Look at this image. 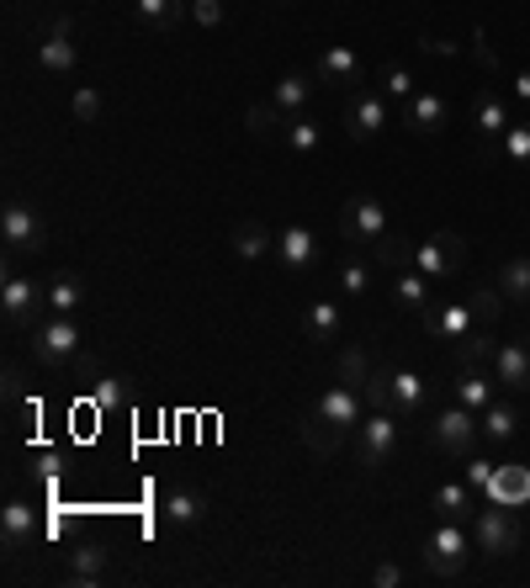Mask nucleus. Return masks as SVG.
<instances>
[{"label":"nucleus","mask_w":530,"mask_h":588,"mask_svg":"<svg viewBox=\"0 0 530 588\" xmlns=\"http://www.w3.org/2000/svg\"><path fill=\"white\" fill-rule=\"evenodd\" d=\"M0 313H5V329L11 334H27L43 313H48V287L22 276L16 265H5V281H0Z\"/></svg>","instance_id":"obj_1"},{"label":"nucleus","mask_w":530,"mask_h":588,"mask_svg":"<svg viewBox=\"0 0 530 588\" xmlns=\"http://www.w3.org/2000/svg\"><path fill=\"white\" fill-rule=\"evenodd\" d=\"M27 340H32V360L37 366H69V360H80V329H75L69 313H43L27 329Z\"/></svg>","instance_id":"obj_2"},{"label":"nucleus","mask_w":530,"mask_h":588,"mask_svg":"<svg viewBox=\"0 0 530 588\" xmlns=\"http://www.w3.org/2000/svg\"><path fill=\"white\" fill-rule=\"evenodd\" d=\"M520 520H515V509H504V503H488V509H477L472 514V546L483 552V557H515L520 552Z\"/></svg>","instance_id":"obj_3"},{"label":"nucleus","mask_w":530,"mask_h":588,"mask_svg":"<svg viewBox=\"0 0 530 588\" xmlns=\"http://www.w3.org/2000/svg\"><path fill=\"white\" fill-rule=\"evenodd\" d=\"M393 451H398V413L393 409H372L361 419V430H355V456H361V467L377 471L393 462Z\"/></svg>","instance_id":"obj_4"},{"label":"nucleus","mask_w":530,"mask_h":588,"mask_svg":"<svg viewBox=\"0 0 530 588\" xmlns=\"http://www.w3.org/2000/svg\"><path fill=\"white\" fill-rule=\"evenodd\" d=\"M340 234H345V244H351L355 255H366V249L387 234L383 202H377V197H351V202L340 207Z\"/></svg>","instance_id":"obj_5"},{"label":"nucleus","mask_w":530,"mask_h":588,"mask_svg":"<svg viewBox=\"0 0 530 588\" xmlns=\"http://www.w3.org/2000/svg\"><path fill=\"white\" fill-rule=\"evenodd\" d=\"M0 238H5V260L43 255V218H37L27 202H5V212H0Z\"/></svg>","instance_id":"obj_6"},{"label":"nucleus","mask_w":530,"mask_h":588,"mask_svg":"<svg viewBox=\"0 0 530 588\" xmlns=\"http://www.w3.org/2000/svg\"><path fill=\"white\" fill-rule=\"evenodd\" d=\"M467 552H472V541L462 535V520H445V525L430 530V541H424V567H430L435 578H462Z\"/></svg>","instance_id":"obj_7"},{"label":"nucleus","mask_w":530,"mask_h":588,"mask_svg":"<svg viewBox=\"0 0 530 588\" xmlns=\"http://www.w3.org/2000/svg\"><path fill=\"white\" fill-rule=\"evenodd\" d=\"M483 435V419L467 409V403H451V409L435 413V424H430V441L441 445L445 456H467L472 445Z\"/></svg>","instance_id":"obj_8"},{"label":"nucleus","mask_w":530,"mask_h":588,"mask_svg":"<svg viewBox=\"0 0 530 588\" xmlns=\"http://www.w3.org/2000/svg\"><path fill=\"white\" fill-rule=\"evenodd\" d=\"M387 127V96L383 90H345V133H351L355 144H366V138H377Z\"/></svg>","instance_id":"obj_9"},{"label":"nucleus","mask_w":530,"mask_h":588,"mask_svg":"<svg viewBox=\"0 0 530 588\" xmlns=\"http://www.w3.org/2000/svg\"><path fill=\"white\" fill-rule=\"evenodd\" d=\"M398 118H404V127H409V133L435 138L445 122H451V101H445L441 90H413L409 101H404V112H398Z\"/></svg>","instance_id":"obj_10"},{"label":"nucleus","mask_w":530,"mask_h":588,"mask_svg":"<svg viewBox=\"0 0 530 588\" xmlns=\"http://www.w3.org/2000/svg\"><path fill=\"white\" fill-rule=\"evenodd\" d=\"M319 413H324L329 424H340L345 435L351 430H361V419H366V392L351 382H340V387H329L324 398H319Z\"/></svg>","instance_id":"obj_11"},{"label":"nucleus","mask_w":530,"mask_h":588,"mask_svg":"<svg viewBox=\"0 0 530 588\" xmlns=\"http://www.w3.org/2000/svg\"><path fill=\"white\" fill-rule=\"evenodd\" d=\"M313 75L324 80V86H334V90H355L361 80H366V64L355 59L345 43H334V48H324L319 54V64H313Z\"/></svg>","instance_id":"obj_12"},{"label":"nucleus","mask_w":530,"mask_h":588,"mask_svg":"<svg viewBox=\"0 0 530 588\" xmlns=\"http://www.w3.org/2000/svg\"><path fill=\"white\" fill-rule=\"evenodd\" d=\"M75 59H80V48H75V22L59 16V22L48 27V37H43V48H37V64H43L48 75H69Z\"/></svg>","instance_id":"obj_13"},{"label":"nucleus","mask_w":530,"mask_h":588,"mask_svg":"<svg viewBox=\"0 0 530 588\" xmlns=\"http://www.w3.org/2000/svg\"><path fill=\"white\" fill-rule=\"evenodd\" d=\"M483 499L504 503V509H520V503H530V467H520V462H504V467H494L488 488H483Z\"/></svg>","instance_id":"obj_14"},{"label":"nucleus","mask_w":530,"mask_h":588,"mask_svg":"<svg viewBox=\"0 0 530 588\" xmlns=\"http://www.w3.org/2000/svg\"><path fill=\"white\" fill-rule=\"evenodd\" d=\"M270 255L287 265V270H308V265L319 260V234L302 229V223H287V229L276 234V249H270Z\"/></svg>","instance_id":"obj_15"},{"label":"nucleus","mask_w":530,"mask_h":588,"mask_svg":"<svg viewBox=\"0 0 530 588\" xmlns=\"http://www.w3.org/2000/svg\"><path fill=\"white\" fill-rule=\"evenodd\" d=\"M494 377L509 392H530V340H509L494 351Z\"/></svg>","instance_id":"obj_16"},{"label":"nucleus","mask_w":530,"mask_h":588,"mask_svg":"<svg viewBox=\"0 0 530 588\" xmlns=\"http://www.w3.org/2000/svg\"><path fill=\"white\" fill-rule=\"evenodd\" d=\"M424 329L435 340H467L472 329H477V319H472L467 302H430L424 308Z\"/></svg>","instance_id":"obj_17"},{"label":"nucleus","mask_w":530,"mask_h":588,"mask_svg":"<svg viewBox=\"0 0 530 588\" xmlns=\"http://www.w3.org/2000/svg\"><path fill=\"white\" fill-rule=\"evenodd\" d=\"M32 530H37V514H32V503L11 499L5 509H0V541H5V552H11V557L32 546Z\"/></svg>","instance_id":"obj_18"},{"label":"nucleus","mask_w":530,"mask_h":588,"mask_svg":"<svg viewBox=\"0 0 530 588\" xmlns=\"http://www.w3.org/2000/svg\"><path fill=\"white\" fill-rule=\"evenodd\" d=\"M165 520L176 530H197L207 520V499L191 488V482H176V488L165 493Z\"/></svg>","instance_id":"obj_19"},{"label":"nucleus","mask_w":530,"mask_h":588,"mask_svg":"<svg viewBox=\"0 0 530 588\" xmlns=\"http://www.w3.org/2000/svg\"><path fill=\"white\" fill-rule=\"evenodd\" d=\"M107 562H112V552H107L101 541L75 546V552H69V584H80V588L101 584V578H107Z\"/></svg>","instance_id":"obj_20"},{"label":"nucleus","mask_w":530,"mask_h":588,"mask_svg":"<svg viewBox=\"0 0 530 588\" xmlns=\"http://www.w3.org/2000/svg\"><path fill=\"white\" fill-rule=\"evenodd\" d=\"M472 127L483 138H504L509 133V107L499 101V90H477L472 96Z\"/></svg>","instance_id":"obj_21"},{"label":"nucleus","mask_w":530,"mask_h":588,"mask_svg":"<svg viewBox=\"0 0 530 588\" xmlns=\"http://www.w3.org/2000/svg\"><path fill=\"white\" fill-rule=\"evenodd\" d=\"M456 403H467L472 413H483L488 403H499V398H494V377H488L483 366H462V377H456Z\"/></svg>","instance_id":"obj_22"},{"label":"nucleus","mask_w":530,"mask_h":588,"mask_svg":"<svg viewBox=\"0 0 530 588\" xmlns=\"http://www.w3.org/2000/svg\"><path fill=\"white\" fill-rule=\"evenodd\" d=\"M186 11H191L186 0H133V16H139V27H148V32H170Z\"/></svg>","instance_id":"obj_23"},{"label":"nucleus","mask_w":530,"mask_h":588,"mask_svg":"<svg viewBox=\"0 0 530 588\" xmlns=\"http://www.w3.org/2000/svg\"><path fill=\"white\" fill-rule=\"evenodd\" d=\"M393 302L398 308H409V313H424L430 308V276L409 265V270H398V281H393Z\"/></svg>","instance_id":"obj_24"},{"label":"nucleus","mask_w":530,"mask_h":588,"mask_svg":"<svg viewBox=\"0 0 530 588\" xmlns=\"http://www.w3.org/2000/svg\"><path fill=\"white\" fill-rule=\"evenodd\" d=\"M302 441H308V451H319V456H334V451H340V445L351 441V435H345L340 424H329L324 413L313 409L308 419H302Z\"/></svg>","instance_id":"obj_25"},{"label":"nucleus","mask_w":530,"mask_h":588,"mask_svg":"<svg viewBox=\"0 0 530 588\" xmlns=\"http://www.w3.org/2000/svg\"><path fill=\"white\" fill-rule=\"evenodd\" d=\"M281 138H287V148H292V154H313V148L324 144V122L308 118V112H297V118L281 122Z\"/></svg>","instance_id":"obj_26"},{"label":"nucleus","mask_w":530,"mask_h":588,"mask_svg":"<svg viewBox=\"0 0 530 588\" xmlns=\"http://www.w3.org/2000/svg\"><path fill=\"white\" fill-rule=\"evenodd\" d=\"M430 398V382L419 371H393V413H419Z\"/></svg>","instance_id":"obj_27"},{"label":"nucleus","mask_w":530,"mask_h":588,"mask_svg":"<svg viewBox=\"0 0 530 588\" xmlns=\"http://www.w3.org/2000/svg\"><path fill=\"white\" fill-rule=\"evenodd\" d=\"M308 96H313V80H308V75H281V80H276V90H270V101L281 107V118L308 112Z\"/></svg>","instance_id":"obj_28"},{"label":"nucleus","mask_w":530,"mask_h":588,"mask_svg":"<svg viewBox=\"0 0 530 588\" xmlns=\"http://www.w3.org/2000/svg\"><path fill=\"white\" fill-rule=\"evenodd\" d=\"M472 503H477V493H472L467 482H445V488H435V514H441V520H472V514H477Z\"/></svg>","instance_id":"obj_29"},{"label":"nucleus","mask_w":530,"mask_h":588,"mask_svg":"<svg viewBox=\"0 0 530 588\" xmlns=\"http://www.w3.org/2000/svg\"><path fill=\"white\" fill-rule=\"evenodd\" d=\"M80 302H86V281H80V276L64 270V276L48 281V313H75Z\"/></svg>","instance_id":"obj_30"},{"label":"nucleus","mask_w":530,"mask_h":588,"mask_svg":"<svg viewBox=\"0 0 530 588\" xmlns=\"http://www.w3.org/2000/svg\"><path fill=\"white\" fill-rule=\"evenodd\" d=\"M133 398H139L133 377H96V409H133Z\"/></svg>","instance_id":"obj_31"},{"label":"nucleus","mask_w":530,"mask_h":588,"mask_svg":"<svg viewBox=\"0 0 530 588\" xmlns=\"http://www.w3.org/2000/svg\"><path fill=\"white\" fill-rule=\"evenodd\" d=\"M302 329H308V340H313V345L340 340V308H334V302H313V308H308V319H302Z\"/></svg>","instance_id":"obj_32"},{"label":"nucleus","mask_w":530,"mask_h":588,"mask_svg":"<svg viewBox=\"0 0 530 588\" xmlns=\"http://www.w3.org/2000/svg\"><path fill=\"white\" fill-rule=\"evenodd\" d=\"M366 255H372V265H383V270H409V265H413V244H409V238L383 234L372 249H366Z\"/></svg>","instance_id":"obj_33"},{"label":"nucleus","mask_w":530,"mask_h":588,"mask_svg":"<svg viewBox=\"0 0 530 588\" xmlns=\"http://www.w3.org/2000/svg\"><path fill=\"white\" fill-rule=\"evenodd\" d=\"M270 249H276V238L265 234V229L255 223V218H250V223H239V229H234V255H239V260H261V255H270Z\"/></svg>","instance_id":"obj_34"},{"label":"nucleus","mask_w":530,"mask_h":588,"mask_svg":"<svg viewBox=\"0 0 530 588\" xmlns=\"http://www.w3.org/2000/svg\"><path fill=\"white\" fill-rule=\"evenodd\" d=\"M499 292L515 302H530V255H509L499 270Z\"/></svg>","instance_id":"obj_35"},{"label":"nucleus","mask_w":530,"mask_h":588,"mask_svg":"<svg viewBox=\"0 0 530 588\" xmlns=\"http://www.w3.org/2000/svg\"><path fill=\"white\" fill-rule=\"evenodd\" d=\"M515 430H520V413L509 409V403H488L483 409V435L488 441H515Z\"/></svg>","instance_id":"obj_36"},{"label":"nucleus","mask_w":530,"mask_h":588,"mask_svg":"<svg viewBox=\"0 0 530 588\" xmlns=\"http://www.w3.org/2000/svg\"><path fill=\"white\" fill-rule=\"evenodd\" d=\"M413 265H419V270H424L430 281H445V276H456V265H451V255H445V249L435 244V238L413 249Z\"/></svg>","instance_id":"obj_37"},{"label":"nucleus","mask_w":530,"mask_h":588,"mask_svg":"<svg viewBox=\"0 0 530 588\" xmlns=\"http://www.w3.org/2000/svg\"><path fill=\"white\" fill-rule=\"evenodd\" d=\"M340 292H345V297H366V292H372V265L361 260V255H351V260L340 265Z\"/></svg>","instance_id":"obj_38"},{"label":"nucleus","mask_w":530,"mask_h":588,"mask_svg":"<svg viewBox=\"0 0 530 588\" xmlns=\"http://www.w3.org/2000/svg\"><path fill=\"white\" fill-rule=\"evenodd\" d=\"M377 90H383V96H393V101H409V96H413V75L404 69V64H383V69H377Z\"/></svg>","instance_id":"obj_39"},{"label":"nucleus","mask_w":530,"mask_h":588,"mask_svg":"<svg viewBox=\"0 0 530 588\" xmlns=\"http://www.w3.org/2000/svg\"><path fill=\"white\" fill-rule=\"evenodd\" d=\"M361 392H366V403H372V409H393V366H372Z\"/></svg>","instance_id":"obj_40"},{"label":"nucleus","mask_w":530,"mask_h":588,"mask_svg":"<svg viewBox=\"0 0 530 588\" xmlns=\"http://www.w3.org/2000/svg\"><path fill=\"white\" fill-rule=\"evenodd\" d=\"M244 122H250V133H255V138H270L287 118H281V107H276V101H255V107L244 112Z\"/></svg>","instance_id":"obj_41"},{"label":"nucleus","mask_w":530,"mask_h":588,"mask_svg":"<svg viewBox=\"0 0 530 588\" xmlns=\"http://www.w3.org/2000/svg\"><path fill=\"white\" fill-rule=\"evenodd\" d=\"M467 308H472V319H477V329H494V319H499V308H504V297L494 292V287H477V292L467 297Z\"/></svg>","instance_id":"obj_42"},{"label":"nucleus","mask_w":530,"mask_h":588,"mask_svg":"<svg viewBox=\"0 0 530 588\" xmlns=\"http://www.w3.org/2000/svg\"><path fill=\"white\" fill-rule=\"evenodd\" d=\"M499 154L504 159H515V165H530V122H509Z\"/></svg>","instance_id":"obj_43"},{"label":"nucleus","mask_w":530,"mask_h":588,"mask_svg":"<svg viewBox=\"0 0 530 588\" xmlns=\"http://www.w3.org/2000/svg\"><path fill=\"white\" fill-rule=\"evenodd\" d=\"M366 371H372V360H366L361 351H345V355H340V382L366 387Z\"/></svg>","instance_id":"obj_44"},{"label":"nucleus","mask_w":530,"mask_h":588,"mask_svg":"<svg viewBox=\"0 0 530 588\" xmlns=\"http://www.w3.org/2000/svg\"><path fill=\"white\" fill-rule=\"evenodd\" d=\"M69 107H75V118H80V122L101 118V96H96L90 86H75V101H69Z\"/></svg>","instance_id":"obj_45"},{"label":"nucleus","mask_w":530,"mask_h":588,"mask_svg":"<svg viewBox=\"0 0 530 588\" xmlns=\"http://www.w3.org/2000/svg\"><path fill=\"white\" fill-rule=\"evenodd\" d=\"M435 244H441L445 255H451V265H456V270L467 265V238H462V234H451V229H441V234H435Z\"/></svg>","instance_id":"obj_46"},{"label":"nucleus","mask_w":530,"mask_h":588,"mask_svg":"<svg viewBox=\"0 0 530 588\" xmlns=\"http://www.w3.org/2000/svg\"><path fill=\"white\" fill-rule=\"evenodd\" d=\"M191 22L218 27V22H223V0H191Z\"/></svg>","instance_id":"obj_47"},{"label":"nucleus","mask_w":530,"mask_h":588,"mask_svg":"<svg viewBox=\"0 0 530 588\" xmlns=\"http://www.w3.org/2000/svg\"><path fill=\"white\" fill-rule=\"evenodd\" d=\"M488 477H494V462H477V456H472V462H467V488H472V493H477V499H483V488H488Z\"/></svg>","instance_id":"obj_48"},{"label":"nucleus","mask_w":530,"mask_h":588,"mask_svg":"<svg viewBox=\"0 0 530 588\" xmlns=\"http://www.w3.org/2000/svg\"><path fill=\"white\" fill-rule=\"evenodd\" d=\"M372 584H377V588H398V584H404V567H398V562H377V567H372Z\"/></svg>","instance_id":"obj_49"},{"label":"nucleus","mask_w":530,"mask_h":588,"mask_svg":"<svg viewBox=\"0 0 530 588\" xmlns=\"http://www.w3.org/2000/svg\"><path fill=\"white\" fill-rule=\"evenodd\" d=\"M515 96L530 107V69H520V75H515Z\"/></svg>","instance_id":"obj_50"},{"label":"nucleus","mask_w":530,"mask_h":588,"mask_svg":"<svg viewBox=\"0 0 530 588\" xmlns=\"http://www.w3.org/2000/svg\"><path fill=\"white\" fill-rule=\"evenodd\" d=\"M424 54H456V43H441V37H424Z\"/></svg>","instance_id":"obj_51"},{"label":"nucleus","mask_w":530,"mask_h":588,"mask_svg":"<svg viewBox=\"0 0 530 588\" xmlns=\"http://www.w3.org/2000/svg\"><path fill=\"white\" fill-rule=\"evenodd\" d=\"M276 5H297V0H276Z\"/></svg>","instance_id":"obj_52"}]
</instances>
